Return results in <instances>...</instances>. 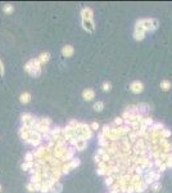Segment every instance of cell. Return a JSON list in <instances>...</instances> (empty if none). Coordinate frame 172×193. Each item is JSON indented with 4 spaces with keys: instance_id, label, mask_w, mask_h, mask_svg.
Segmentation results:
<instances>
[{
    "instance_id": "4316f807",
    "label": "cell",
    "mask_w": 172,
    "mask_h": 193,
    "mask_svg": "<svg viewBox=\"0 0 172 193\" xmlns=\"http://www.w3.org/2000/svg\"><path fill=\"white\" fill-rule=\"evenodd\" d=\"M26 189H27L28 192L32 193V192H35V191H37V187H36V184H35V183H32V181H30V183L26 185Z\"/></svg>"
},
{
    "instance_id": "f546056e",
    "label": "cell",
    "mask_w": 172,
    "mask_h": 193,
    "mask_svg": "<svg viewBox=\"0 0 172 193\" xmlns=\"http://www.w3.org/2000/svg\"><path fill=\"white\" fill-rule=\"evenodd\" d=\"M79 125H80V121H77V120H71V121H69V124H68V126L72 127V129H76Z\"/></svg>"
},
{
    "instance_id": "8fae6325",
    "label": "cell",
    "mask_w": 172,
    "mask_h": 193,
    "mask_svg": "<svg viewBox=\"0 0 172 193\" xmlns=\"http://www.w3.org/2000/svg\"><path fill=\"white\" fill-rule=\"evenodd\" d=\"M86 145H87V140L84 139V138H77L75 140V143L72 144V147L76 151H84L86 148Z\"/></svg>"
},
{
    "instance_id": "f1b7e54d",
    "label": "cell",
    "mask_w": 172,
    "mask_h": 193,
    "mask_svg": "<svg viewBox=\"0 0 172 193\" xmlns=\"http://www.w3.org/2000/svg\"><path fill=\"white\" fill-rule=\"evenodd\" d=\"M101 89H103V91H109V90L112 89L111 83H108V81H105V83H103V85H101Z\"/></svg>"
},
{
    "instance_id": "5bb4252c",
    "label": "cell",
    "mask_w": 172,
    "mask_h": 193,
    "mask_svg": "<svg viewBox=\"0 0 172 193\" xmlns=\"http://www.w3.org/2000/svg\"><path fill=\"white\" fill-rule=\"evenodd\" d=\"M82 23V29L86 31V32H94V30H95V26H94V21L93 19H87V21H81Z\"/></svg>"
},
{
    "instance_id": "7c38bea8",
    "label": "cell",
    "mask_w": 172,
    "mask_h": 193,
    "mask_svg": "<svg viewBox=\"0 0 172 193\" xmlns=\"http://www.w3.org/2000/svg\"><path fill=\"white\" fill-rule=\"evenodd\" d=\"M130 90L132 93H135V94H139V93H141L144 90V85L141 81H134L130 85Z\"/></svg>"
},
{
    "instance_id": "ba28073f",
    "label": "cell",
    "mask_w": 172,
    "mask_h": 193,
    "mask_svg": "<svg viewBox=\"0 0 172 193\" xmlns=\"http://www.w3.org/2000/svg\"><path fill=\"white\" fill-rule=\"evenodd\" d=\"M41 139H42V135L39 133L36 130H32V133H31V138H30V143L32 147L35 148H37V147H40V143H41Z\"/></svg>"
},
{
    "instance_id": "9c48e42d",
    "label": "cell",
    "mask_w": 172,
    "mask_h": 193,
    "mask_svg": "<svg viewBox=\"0 0 172 193\" xmlns=\"http://www.w3.org/2000/svg\"><path fill=\"white\" fill-rule=\"evenodd\" d=\"M32 130L34 129L22 126L21 129H19V137H21L26 143H30V138H31V133H32Z\"/></svg>"
},
{
    "instance_id": "836d02e7",
    "label": "cell",
    "mask_w": 172,
    "mask_h": 193,
    "mask_svg": "<svg viewBox=\"0 0 172 193\" xmlns=\"http://www.w3.org/2000/svg\"><path fill=\"white\" fill-rule=\"evenodd\" d=\"M1 189H3V187H1V184H0V192H1Z\"/></svg>"
},
{
    "instance_id": "484cf974",
    "label": "cell",
    "mask_w": 172,
    "mask_h": 193,
    "mask_svg": "<svg viewBox=\"0 0 172 193\" xmlns=\"http://www.w3.org/2000/svg\"><path fill=\"white\" fill-rule=\"evenodd\" d=\"M35 156H34V153L32 152H27L25 154V162H35Z\"/></svg>"
},
{
    "instance_id": "9a60e30c",
    "label": "cell",
    "mask_w": 172,
    "mask_h": 193,
    "mask_svg": "<svg viewBox=\"0 0 172 193\" xmlns=\"http://www.w3.org/2000/svg\"><path fill=\"white\" fill-rule=\"evenodd\" d=\"M73 53H75V50H73L72 45H64L63 48H62V54H63V57H66V58L72 57Z\"/></svg>"
},
{
    "instance_id": "d6986e66",
    "label": "cell",
    "mask_w": 172,
    "mask_h": 193,
    "mask_svg": "<svg viewBox=\"0 0 172 193\" xmlns=\"http://www.w3.org/2000/svg\"><path fill=\"white\" fill-rule=\"evenodd\" d=\"M37 59L40 61L41 64H45V63H48L49 59H50V54H49L48 52H44V53H41L40 56L37 57Z\"/></svg>"
},
{
    "instance_id": "7402d4cb",
    "label": "cell",
    "mask_w": 172,
    "mask_h": 193,
    "mask_svg": "<svg viewBox=\"0 0 172 193\" xmlns=\"http://www.w3.org/2000/svg\"><path fill=\"white\" fill-rule=\"evenodd\" d=\"M93 108H94V110H95L96 112H101V111H103V108H104V103L100 102V100H98V102L94 103Z\"/></svg>"
},
{
    "instance_id": "5b68a950",
    "label": "cell",
    "mask_w": 172,
    "mask_h": 193,
    "mask_svg": "<svg viewBox=\"0 0 172 193\" xmlns=\"http://www.w3.org/2000/svg\"><path fill=\"white\" fill-rule=\"evenodd\" d=\"M21 121H22V126L30 127V129H35V125H36V122H37V118L31 113H23L21 116Z\"/></svg>"
},
{
    "instance_id": "52a82bcc",
    "label": "cell",
    "mask_w": 172,
    "mask_h": 193,
    "mask_svg": "<svg viewBox=\"0 0 172 193\" xmlns=\"http://www.w3.org/2000/svg\"><path fill=\"white\" fill-rule=\"evenodd\" d=\"M145 34H146V30L145 27L141 25V22H140V19L138 22H136L135 25V30H134V39L136 41H141L144 37H145Z\"/></svg>"
},
{
    "instance_id": "277c9868",
    "label": "cell",
    "mask_w": 172,
    "mask_h": 193,
    "mask_svg": "<svg viewBox=\"0 0 172 193\" xmlns=\"http://www.w3.org/2000/svg\"><path fill=\"white\" fill-rule=\"evenodd\" d=\"M76 134H77V138H84V139H90L93 137V130L91 127H90V125H87V124L85 122H80V125L76 127Z\"/></svg>"
},
{
    "instance_id": "83f0119b",
    "label": "cell",
    "mask_w": 172,
    "mask_h": 193,
    "mask_svg": "<svg viewBox=\"0 0 172 193\" xmlns=\"http://www.w3.org/2000/svg\"><path fill=\"white\" fill-rule=\"evenodd\" d=\"M113 125H114V126H122V125H125L123 117H117V118H114V121H113Z\"/></svg>"
},
{
    "instance_id": "ac0fdd59",
    "label": "cell",
    "mask_w": 172,
    "mask_h": 193,
    "mask_svg": "<svg viewBox=\"0 0 172 193\" xmlns=\"http://www.w3.org/2000/svg\"><path fill=\"white\" fill-rule=\"evenodd\" d=\"M30 100H31V94L28 91H25V93H22V94L19 95V102H21L22 104L28 103Z\"/></svg>"
},
{
    "instance_id": "d4e9b609",
    "label": "cell",
    "mask_w": 172,
    "mask_h": 193,
    "mask_svg": "<svg viewBox=\"0 0 172 193\" xmlns=\"http://www.w3.org/2000/svg\"><path fill=\"white\" fill-rule=\"evenodd\" d=\"M80 164H81V161L79 160V158H73V160H71V161H69V166H71V170L79 167Z\"/></svg>"
},
{
    "instance_id": "3957f363",
    "label": "cell",
    "mask_w": 172,
    "mask_h": 193,
    "mask_svg": "<svg viewBox=\"0 0 172 193\" xmlns=\"http://www.w3.org/2000/svg\"><path fill=\"white\" fill-rule=\"evenodd\" d=\"M50 124H52V121H50V118H48V117L37 118V122H36V125H35L34 130L39 131L41 135H49V133H50V129H49Z\"/></svg>"
},
{
    "instance_id": "8992f818",
    "label": "cell",
    "mask_w": 172,
    "mask_h": 193,
    "mask_svg": "<svg viewBox=\"0 0 172 193\" xmlns=\"http://www.w3.org/2000/svg\"><path fill=\"white\" fill-rule=\"evenodd\" d=\"M140 22H141V25L145 27L146 31H155L159 26V22L155 18H141Z\"/></svg>"
},
{
    "instance_id": "7a4b0ae2",
    "label": "cell",
    "mask_w": 172,
    "mask_h": 193,
    "mask_svg": "<svg viewBox=\"0 0 172 193\" xmlns=\"http://www.w3.org/2000/svg\"><path fill=\"white\" fill-rule=\"evenodd\" d=\"M161 179V173L158 171L157 169H149V170H145L143 174V180L145 181L148 185H152L155 181H159Z\"/></svg>"
},
{
    "instance_id": "e0dca14e",
    "label": "cell",
    "mask_w": 172,
    "mask_h": 193,
    "mask_svg": "<svg viewBox=\"0 0 172 193\" xmlns=\"http://www.w3.org/2000/svg\"><path fill=\"white\" fill-rule=\"evenodd\" d=\"M62 191H63V185L59 181H54L50 187V193H62Z\"/></svg>"
},
{
    "instance_id": "cb8c5ba5",
    "label": "cell",
    "mask_w": 172,
    "mask_h": 193,
    "mask_svg": "<svg viewBox=\"0 0 172 193\" xmlns=\"http://www.w3.org/2000/svg\"><path fill=\"white\" fill-rule=\"evenodd\" d=\"M13 10H14V7L12 5V4H5V5L3 7V12L4 13H7V14L13 13Z\"/></svg>"
},
{
    "instance_id": "4fadbf2b",
    "label": "cell",
    "mask_w": 172,
    "mask_h": 193,
    "mask_svg": "<svg viewBox=\"0 0 172 193\" xmlns=\"http://www.w3.org/2000/svg\"><path fill=\"white\" fill-rule=\"evenodd\" d=\"M93 9L89 7H85L81 10V21H87V19H93Z\"/></svg>"
},
{
    "instance_id": "30bf717a",
    "label": "cell",
    "mask_w": 172,
    "mask_h": 193,
    "mask_svg": "<svg viewBox=\"0 0 172 193\" xmlns=\"http://www.w3.org/2000/svg\"><path fill=\"white\" fill-rule=\"evenodd\" d=\"M48 170H49L50 178H52L54 181H58V180H59V178L63 175V174H62L60 167H49V166H48Z\"/></svg>"
},
{
    "instance_id": "1f68e13d",
    "label": "cell",
    "mask_w": 172,
    "mask_h": 193,
    "mask_svg": "<svg viewBox=\"0 0 172 193\" xmlns=\"http://www.w3.org/2000/svg\"><path fill=\"white\" fill-rule=\"evenodd\" d=\"M90 127H91V130H98V129H99V124H98L96 121H94V122H91Z\"/></svg>"
},
{
    "instance_id": "44dd1931",
    "label": "cell",
    "mask_w": 172,
    "mask_h": 193,
    "mask_svg": "<svg viewBox=\"0 0 172 193\" xmlns=\"http://www.w3.org/2000/svg\"><path fill=\"white\" fill-rule=\"evenodd\" d=\"M21 167L23 171H31V170L35 167V162H23L21 165Z\"/></svg>"
},
{
    "instance_id": "6da1fadb",
    "label": "cell",
    "mask_w": 172,
    "mask_h": 193,
    "mask_svg": "<svg viewBox=\"0 0 172 193\" xmlns=\"http://www.w3.org/2000/svg\"><path fill=\"white\" fill-rule=\"evenodd\" d=\"M25 71L32 77H39L41 75V63L37 58H32L25 64Z\"/></svg>"
},
{
    "instance_id": "d6a6232c",
    "label": "cell",
    "mask_w": 172,
    "mask_h": 193,
    "mask_svg": "<svg viewBox=\"0 0 172 193\" xmlns=\"http://www.w3.org/2000/svg\"><path fill=\"white\" fill-rule=\"evenodd\" d=\"M3 75H4V64H3L1 59H0V77H1Z\"/></svg>"
},
{
    "instance_id": "4dcf8cb0",
    "label": "cell",
    "mask_w": 172,
    "mask_h": 193,
    "mask_svg": "<svg viewBox=\"0 0 172 193\" xmlns=\"http://www.w3.org/2000/svg\"><path fill=\"white\" fill-rule=\"evenodd\" d=\"M150 188H152V191L157 192L158 189H161V183H159V181H155V183H153L150 185Z\"/></svg>"
},
{
    "instance_id": "2e32d148",
    "label": "cell",
    "mask_w": 172,
    "mask_h": 193,
    "mask_svg": "<svg viewBox=\"0 0 172 193\" xmlns=\"http://www.w3.org/2000/svg\"><path fill=\"white\" fill-rule=\"evenodd\" d=\"M82 98L85 100H93L94 98H95V91L93 90V89H85V90L82 91Z\"/></svg>"
},
{
    "instance_id": "ffe728a7",
    "label": "cell",
    "mask_w": 172,
    "mask_h": 193,
    "mask_svg": "<svg viewBox=\"0 0 172 193\" xmlns=\"http://www.w3.org/2000/svg\"><path fill=\"white\" fill-rule=\"evenodd\" d=\"M148 187H149V185H148V184L145 183V181L143 180V181H140V183L135 187V192H138V193H143L144 191H146Z\"/></svg>"
},
{
    "instance_id": "603a6c76",
    "label": "cell",
    "mask_w": 172,
    "mask_h": 193,
    "mask_svg": "<svg viewBox=\"0 0 172 193\" xmlns=\"http://www.w3.org/2000/svg\"><path fill=\"white\" fill-rule=\"evenodd\" d=\"M161 89L163 91H167V90H170L171 89V83L168 80H163L162 83H161Z\"/></svg>"
},
{
    "instance_id": "e575fe53",
    "label": "cell",
    "mask_w": 172,
    "mask_h": 193,
    "mask_svg": "<svg viewBox=\"0 0 172 193\" xmlns=\"http://www.w3.org/2000/svg\"><path fill=\"white\" fill-rule=\"evenodd\" d=\"M109 193H112V192H109Z\"/></svg>"
}]
</instances>
